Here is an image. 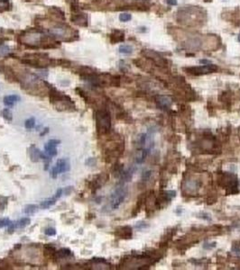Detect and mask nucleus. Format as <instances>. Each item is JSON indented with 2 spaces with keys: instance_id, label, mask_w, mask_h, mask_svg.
Returning a JSON list of instances; mask_svg holds the SVG:
<instances>
[{
  "instance_id": "obj_1",
  "label": "nucleus",
  "mask_w": 240,
  "mask_h": 270,
  "mask_svg": "<svg viewBox=\"0 0 240 270\" xmlns=\"http://www.w3.org/2000/svg\"><path fill=\"white\" fill-rule=\"evenodd\" d=\"M49 88V99L50 103L55 107V109L61 112H73L76 110V106L73 100L67 95L58 91L52 86L47 84Z\"/></svg>"
},
{
  "instance_id": "obj_2",
  "label": "nucleus",
  "mask_w": 240,
  "mask_h": 270,
  "mask_svg": "<svg viewBox=\"0 0 240 270\" xmlns=\"http://www.w3.org/2000/svg\"><path fill=\"white\" fill-rule=\"evenodd\" d=\"M96 128L99 136L107 134L111 129V118L106 109H99L95 114Z\"/></svg>"
},
{
  "instance_id": "obj_3",
  "label": "nucleus",
  "mask_w": 240,
  "mask_h": 270,
  "mask_svg": "<svg viewBox=\"0 0 240 270\" xmlns=\"http://www.w3.org/2000/svg\"><path fill=\"white\" fill-rule=\"evenodd\" d=\"M22 61L35 68H44L53 64V60H50L47 55L40 53L26 54Z\"/></svg>"
},
{
  "instance_id": "obj_4",
  "label": "nucleus",
  "mask_w": 240,
  "mask_h": 270,
  "mask_svg": "<svg viewBox=\"0 0 240 270\" xmlns=\"http://www.w3.org/2000/svg\"><path fill=\"white\" fill-rule=\"evenodd\" d=\"M127 195V188L126 187H118L116 188V190L113 192L110 197V207L112 210L117 209L122 203L125 201L126 197Z\"/></svg>"
},
{
  "instance_id": "obj_5",
  "label": "nucleus",
  "mask_w": 240,
  "mask_h": 270,
  "mask_svg": "<svg viewBox=\"0 0 240 270\" xmlns=\"http://www.w3.org/2000/svg\"><path fill=\"white\" fill-rule=\"evenodd\" d=\"M43 34L40 32H28L22 37V42L29 46H38L43 38Z\"/></svg>"
},
{
  "instance_id": "obj_6",
  "label": "nucleus",
  "mask_w": 240,
  "mask_h": 270,
  "mask_svg": "<svg viewBox=\"0 0 240 270\" xmlns=\"http://www.w3.org/2000/svg\"><path fill=\"white\" fill-rule=\"evenodd\" d=\"M70 170V162L68 159H60L57 160L51 171V176L52 178H57L59 174L65 173Z\"/></svg>"
},
{
  "instance_id": "obj_7",
  "label": "nucleus",
  "mask_w": 240,
  "mask_h": 270,
  "mask_svg": "<svg viewBox=\"0 0 240 270\" xmlns=\"http://www.w3.org/2000/svg\"><path fill=\"white\" fill-rule=\"evenodd\" d=\"M107 178H108V176L106 174H99V175L93 176V178L91 180L88 181L87 185H88L89 188L91 189L92 193H96V191L101 188L102 185L106 183Z\"/></svg>"
},
{
  "instance_id": "obj_8",
  "label": "nucleus",
  "mask_w": 240,
  "mask_h": 270,
  "mask_svg": "<svg viewBox=\"0 0 240 270\" xmlns=\"http://www.w3.org/2000/svg\"><path fill=\"white\" fill-rule=\"evenodd\" d=\"M218 69V67L216 65L213 64H209V65H202L200 67H192L189 68L188 71L189 73L192 74V75H203V74H208V73H212L215 72Z\"/></svg>"
},
{
  "instance_id": "obj_9",
  "label": "nucleus",
  "mask_w": 240,
  "mask_h": 270,
  "mask_svg": "<svg viewBox=\"0 0 240 270\" xmlns=\"http://www.w3.org/2000/svg\"><path fill=\"white\" fill-rule=\"evenodd\" d=\"M48 32L52 36L58 37V38H64L70 34V28L68 26H64L63 24H56L53 27H51Z\"/></svg>"
},
{
  "instance_id": "obj_10",
  "label": "nucleus",
  "mask_w": 240,
  "mask_h": 270,
  "mask_svg": "<svg viewBox=\"0 0 240 270\" xmlns=\"http://www.w3.org/2000/svg\"><path fill=\"white\" fill-rule=\"evenodd\" d=\"M31 222V220L30 218L28 217H24V218H22L20 220H18L15 222H11V224L8 226V233H13L14 231H15L17 229H24L25 228L26 226H28Z\"/></svg>"
},
{
  "instance_id": "obj_11",
  "label": "nucleus",
  "mask_w": 240,
  "mask_h": 270,
  "mask_svg": "<svg viewBox=\"0 0 240 270\" xmlns=\"http://www.w3.org/2000/svg\"><path fill=\"white\" fill-rule=\"evenodd\" d=\"M61 143V141L60 140H57V139H51L47 142L44 145V150L47 153V155H49L50 157H54L56 156L58 151H57V149L56 147Z\"/></svg>"
},
{
  "instance_id": "obj_12",
  "label": "nucleus",
  "mask_w": 240,
  "mask_h": 270,
  "mask_svg": "<svg viewBox=\"0 0 240 270\" xmlns=\"http://www.w3.org/2000/svg\"><path fill=\"white\" fill-rule=\"evenodd\" d=\"M115 235L120 239H131L133 232L130 226H120L115 230Z\"/></svg>"
},
{
  "instance_id": "obj_13",
  "label": "nucleus",
  "mask_w": 240,
  "mask_h": 270,
  "mask_svg": "<svg viewBox=\"0 0 240 270\" xmlns=\"http://www.w3.org/2000/svg\"><path fill=\"white\" fill-rule=\"evenodd\" d=\"M70 20L73 24H75L80 26H87L88 24V19L85 14L81 13V11L73 13V15L70 16Z\"/></svg>"
},
{
  "instance_id": "obj_14",
  "label": "nucleus",
  "mask_w": 240,
  "mask_h": 270,
  "mask_svg": "<svg viewBox=\"0 0 240 270\" xmlns=\"http://www.w3.org/2000/svg\"><path fill=\"white\" fill-rule=\"evenodd\" d=\"M156 103L162 109H167L172 106V100L167 96H159L156 97Z\"/></svg>"
},
{
  "instance_id": "obj_15",
  "label": "nucleus",
  "mask_w": 240,
  "mask_h": 270,
  "mask_svg": "<svg viewBox=\"0 0 240 270\" xmlns=\"http://www.w3.org/2000/svg\"><path fill=\"white\" fill-rule=\"evenodd\" d=\"M28 153H29V157L30 160L33 162H38L41 160V155H42V151L39 150V149L36 148L34 145H31L28 149Z\"/></svg>"
},
{
  "instance_id": "obj_16",
  "label": "nucleus",
  "mask_w": 240,
  "mask_h": 270,
  "mask_svg": "<svg viewBox=\"0 0 240 270\" xmlns=\"http://www.w3.org/2000/svg\"><path fill=\"white\" fill-rule=\"evenodd\" d=\"M73 256L72 251L69 248H61L59 250H57L55 252V255L53 257L52 259H56V260H61V259H64V258H69L70 257Z\"/></svg>"
},
{
  "instance_id": "obj_17",
  "label": "nucleus",
  "mask_w": 240,
  "mask_h": 270,
  "mask_svg": "<svg viewBox=\"0 0 240 270\" xmlns=\"http://www.w3.org/2000/svg\"><path fill=\"white\" fill-rule=\"evenodd\" d=\"M109 39H110V42H111L112 43L123 42L124 39H125V33L122 31L114 30L111 33H110Z\"/></svg>"
},
{
  "instance_id": "obj_18",
  "label": "nucleus",
  "mask_w": 240,
  "mask_h": 270,
  "mask_svg": "<svg viewBox=\"0 0 240 270\" xmlns=\"http://www.w3.org/2000/svg\"><path fill=\"white\" fill-rule=\"evenodd\" d=\"M150 152L151 151H148L145 148H143V149H141V150H139V151H137L136 156H135V162L137 164H142L145 160L146 157L149 155Z\"/></svg>"
},
{
  "instance_id": "obj_19",
  "label": "nucleus",
  "mask_w": 240,
  "mask_h": 270,
  "mask_svg": "<svg viewBox=\"0 0 240 270\" xmlns=\"http://www.w3.org/2000/svg\"><path fill=\"white\" fill-rule=\"evenodd\" d=\"M20 96L17 95H9L4 97V104L6 106H13L20 101Z\"/></svg>"
},
{
  "instance_id": "obj_20",
  "label": "nucleus",
  "mask_w": 240,
  "mask_h": 270,
  "mask_svg": "<svg viewBox=\"0 0 240 270\" xmlns=\"http://www.w3.org/2000/svg\"><path fill=\"white\" fill-rule=\"evenodd\" d=\"M56 248H55L51 244H45L43 245V254L45 257L50 258H53L55 252H56Z\"/></svg>"
},
{
  "instance_id": "obj_21",
  "label": "nucleus",
  "mask_w": 240,
  "mask_h": 270,
  "mask_svg": "<svg viewBox=\"0 0 240 270\" xmlns=\"http://www.w3.org/2000/svg\"><path fill=\"white\" fill-rule=\"evenodd\" d=\"M57 200H58V198L55 196V195H53L52 198H49V199H46V200L43 201L41 203V204H40V208H42V209H48V208L52 207V205H54L55 203L57 202Z\"/></svg>"
},
{
  "instance_id": "obj_22",
  "label": "nucleus",
  "mask_w": 240,
  "mask_h": 270,
  "mask_svg": "<svg viewBox=\"0 0 240 270\" xmlns=\"http://www.w3.org/2000/svg\"><path fill=\"white\" fill-rule=\"evenodd\" d=\"M1 115H2V117H3L6 121H7V122H12V120H13V114H12V112H11L10 110H9L8 108H5L4 110H2Z\"/></svg>"
},
{
  "instance_id": "obj_23",
  "label": "nucleus",
  "mask_w": 240,
  "mask_h": 270,
  "mask_svg": "<svg viewBox=\"0 0 240 270\" xmlns=\"http://www.w3.org/2000/svg\"><path fill=\"white\" fill-rule=\"evenodd\" d=\"M37 210L38 206L35 205V204H27L24 209V212L26 214H33L35 212H37Z\"/></svg>"
},
{
  "instance_id": "obj_24",
  "label": "nucleus",
  "mask_w": 240,
  "mask_h": 270,
  "mask_svg": "<svg viewBox=\"0 0 240 270\" xmlns=\"http://www.w3.org/2000/svg\"><path fill=\"white\" fill-rule=\"evenodd\" d=\"M118 50H119V52L122 53V54H131L133 52V47H132V46L126 45V44L121 45Z\"/></svg>"
},
{
  "instance_id": "obj_25",
  "label": "nucleus",
  "mask_w": 240,
  "mask_h": 270,
  "mask_svg": "<svg viewBox=\"0 0 240 270\" xmlns=\"http://www.w3.org/2000/svg\"><path fill=\"white\" fill-rule=\"evenodd\" d=\"M34 126H35V119H34L33 117L29 118V119H27V120L25 121V123H24V127H25V129H27V130H32V129L34 128Z\"/></svg>"
},
{
  "instance_id": "obj_26",
  "label": "nucleus",
  "mask_w": 240,
  "mask_h": 270,
  "mask_svg": "<svg viewBox=\"0 0 240 270\" xmlns=\"http://www.w3.org/2000/svg\"><path fill=\"white\" fill-rule=\"evenodd\" d=\"M11 220L9 218H0V229L5 228V227H8L11 224Z\"/></svg>"
},
{
  "instance_id": "obj_27",
  "label": "nucleus",
  "mask_w": 240,
  "mask_h": 270,
  "mask_svg": "<svg viewBox=\"0 0 240 270\" xmlns=\"http://www.w3.org/2000/svg\"><path fill=\"white\" fill-rule=\"evenodd\" d=\"M10 2L9 0H0V9L1 10H6L10 7Z\"/></svg>"
},
{
  "instance_id": "obj_28",
  "label": "nucleus",
  "mask_w": 240,
  "mask_h": 270,
  "mask_svg": "<svg viewBox=\"0 0 240 270\" xmlns=\"http://www.w3.org/2000/svg\"><path fill=\"white\" fill-rule=\"evenodd\" d=\"M6 205H7V198L5 196H0V212L4 211Z\"/></svg>"
},
{
  "instance_id": "obj_29",
  "label": "nucleus",
  "mask_w": 240,
  "mask_h": 270,
  "mask_svg": "<svg viewBox=\"0 0 240 270\" xmlns=\"http://www.w3.org/2000/svg\"><path fill=\"white\" fill-rule=\"evenodd\" d=\"M44 234L47 235V236H55L56 235V230L52 227H49V228H46L44 230Z\"/></svg>"
},
{
  "instance_id": "obj_30",
  "label": "nucleus",
  "mask_w": 240,
  "mask_h": 270,
  "mask_svg": "<svg viewBox=\"0 0 240 270\" xmlns=\"http://www.w3.org/2000/svg\"><path fill=\"white\" fill-rule=\"evenodd\" d=\"M131 18H132L131 15L126 14V13H123L119 15V20L121 22H127L129 20H131Z\"/></svg>"
},
{
  "instance_id": "obj_31",
  "label": "nucleus",
  "mask_w": 240,
  "mask_h": 270,
  "mask_svg": "<svg viewBox=\"0 0 240 270\" xmlns=\"http://www.w3.org/2000/svg\"><path fill=\"white\" fill-rule=\"evenodd\" d=\"M199 187V184L196 182V181H189L187 183V185L186 187L190 189V190H194V189H197V187Z\"/></svg>"
},
{
  "instance_id": "obj_32",
  "label": "nucleus",
  "mask_w": 240,
  "mask_h": 270,
  "mask_svg": "<svg viewBox=\"0 0 240 270\" xmlns=\"http://www.w3.org/2000/svg\"><path fill=\"white\" fill-rule=\"evenodd\" d=\"M148 227H149V225L147 224V223L144 222V221L137 222L136 225H135V228L137 230H143V229H146V228H148Z\"/></svg>"
},
{
  "instance_id": "obj_33",
  "label": "nucleus",
  "mask_w": 240,
  "mask_h": 270,
  "mask_svg": "<svg viewBox=\"0 0 240 270\" xmlns=\"http://www.w3.org/2000/svg\"><path fill=\"white\" fill-rule=\"evenodd\" d=\"M216 242H206L203 245V248L205 249H211V248H214L216 247Z\"/></svg>"
},
{
  "instance_id": "obj_34",
  "label": "nucleus",
  "mask_w": 240,
  "mask_h": 270,
  "mask_svg": "<svg viewBox=\"0 0 240 270\" xmlns=\"http://www.w3.org/2000/svg\"><path fill=\"white\" fill-rule=\"evenodd\" d=\"M199 217H200V218H202V219H204V220H207V221H210V220H211L210 215L209 214V213H207V212H201L200 214L199 215Z\"/></svg>"
},
{
  "instance_id": "obj_35",
  "label": "nucleus",
  "mask_w": 240,
  "mask_h": 270,
  "mask_svg": "<svg viewBox=\"0 0 240 270\" xmlns=\"http://www.w3.org/2000/svg\"><path fill=\"white\" fill-rule=\"evenodd\" d=\"M151 175H152V172H151L150 170H149V171H146V172H144V173H143L142 178H143L144 180H147V179H149V178L151 176Z\"/></svg>"
},
{
  "instance_id": "obj_36",
  "label": "nucleus",
  "mask_w": 240,
  "mask_h": 270,
  "mask_svg": "<svg viewBox=\"0 0 240 270\" xmlns=\"http://www.w3.org/2000/svg\"><path fill=\"white\" fill-rule=\"evenodd\" d=\"M7 267H8V265L5 260L0 259V269H6V268H8Z\"/></svg>"
},
{
  "instance_id": "obj_37",
  "label": "nucleus",
  "mask_w": 240,
  "mask_h": 270,
  "mask_svg": "<svg viewBox=\"0 0 240 270\" xmlns=\"http://www.w3.org/2000/svg\"><path fill=\"white\" fill-rule=\"evenodd\" d=\"M232 251H233V252H235L236 254H237V255H240V247L234 246L232 248Z\"/></svg>"
},
{
  "instance_id": "obj_38",
  "label": "nucleus",
  "mask_w": 240,
  "mask_h": 270,
  "mask_svg": "<svg viewBox=\"0 0 240 270\" xmlns=\"http://www.w3.org/2000/svg\"><path fill=\"white\" fill-rule=\"evenodd\" d=\"M166 3L170 6H176L177 5V0H166Z\"/></svg>"
},
{
  "instance_id": "obj_39",
  "label": "nucleus",
  "mask_w": 240,
  "mask_h": 270,
  "mask_svg": "<svg viewBox=\"0 0 240 270\" xmlns=\"http://www.w3.org/2000/svg\"><path fill=\"white\" fill-rule=\"evenodd\" d=\"M200 62L201 64H204V65H209V64H211V61H209V60H201Z\"/></svg>"
},
{
  "instance_id": "obj_40",
  "label": "nucleus",
  "mask_w": 240,
  "mask_h": 270,
  "mask_svg": "<svg viewBox=\"0 0 240 270\" xmlns=\"http://www.w3.org/2000/svg\"><path fill=\"white\" fill-rule=\"evenodd\" d=\"M48 132H49V128H45V129H44V132L41 133V136H43V135H45V134L47 133Z\"/></svg>"
},
{
  "instance_id": "obj_41",
  "label": "nucleus",
  "mask_w": 240,
  "mask_h": 270,
  "mask_svg": "<svg viewBox=\"0 0 240 270\" xmlns=\"http://www.w3.org/2000/svg\"><path fill=\"white\" fill-rule=\"evenodd\" d=\"M238 41L240 42V33H239V35H238Z\"/></svg>"
},
{
  "instance_id": "obj_42",
  "label": "nucleus",
  "mask_w": 240,
  "mask_h": 270,
  "mask_svg": "<svg viewBox=\"0 0 240 270\" xmlns=\"http://www.w3.org/2000/svg\"><path fill=\"white\" fill-rule=\"evenodd\" d=\"M205 1H207V2H209V1H210V0H205Z\"/></svg>"
}]
</instances>
